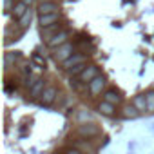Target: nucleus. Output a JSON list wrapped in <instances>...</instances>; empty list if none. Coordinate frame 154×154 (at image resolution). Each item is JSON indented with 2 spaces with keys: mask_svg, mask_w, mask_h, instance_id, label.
Returning <instances> with one entry per match:
<instances>
[{
  "mask_svg": "<svg viewBox=\"0 0 154 154\" xmlns=\"http://www.w3.org/2000/svg\"><path fill=\"white\" fill-rule=\"evenodd\" d=\"M69 36H71V33L63 29V31H60L58 35H54L53 38H49L45 44H47V47H51V49H56V47H60V45L67 44V42H69Z\"/></svg>",
  "mask_w": 154,
  "mask_h": 154,
  "instance_id": "nucleus-4",
  "label": "nucleus"
},
{
  "mask_svg": "<svg viewBox=\"0 0 154 154\" xmlns=\"http://www.w3.org/2000/svg\"><path fill=\"white\" fill-rule=\"evenodd\" d=\"M36 11H38V17H42V15L60 13V8H58V4H56V2H42V4H38Z\"/></svg>",
  "mask_w": 154,
  "mask_h": 154,
  "instance_id": "nucleus-6",
  "label": "nucleus"
},
{
  "mask_svg": "<svg viewBox=\"0 0 154 154\" xmlns=\"http://www.w3.org/2000/svg\"><path fill=\"white\" fill-rule=\"evenodd\" d=\"M27 9H29V8H27V6H26L24 2H20V0H18L11 15H13V18H15V20H20V18H22V17H24V15L27 13Z\"/></svg>",
  "mask_w": 154,
  "mask_h": 154,
  "instance_id": "nucleus-15",
  "label": "nucleus"
},
{
  "mask_svg": "<svg viewBox=\"0 0 154 154\" xmlns=\"http://www.w3.org/2000/svg\"><path fill=\"white\" fill-rule=\"evenodd\" d=\"M31 20H33V9L29 8L27 9V13L18 20V29H22V31H26L27 27H29V24H31Z\"/></svg>",
  "mask_w": 154,
  "mask_h": 154,
  "instance_id": "nucleus-16",
  "label": "nucleus"
},
{
  "mask_svg": "<svg viewBox=\"0 0 154 154\" xmlns=\"http://www.w3.org/2000/svg\"><path fill=\"white\" fill-rule=\"evenodd\" d=\"M98 112L100 114H103V116H114L116 114V105H112V103H107V102H102L100 105H98Z\"/></svg>",
  "mask_w": 154,
  "mask_h": 154,
  "instance_id": "nucleus-13",
  "label": "nucleus"
},
{
  "mask_svg": "<svg viewBox=\"0 0 154 154\" xmlns=\"http://www.w3.org/2000/svg\"><path fill=\"white\" fill-rule=\"evenodd\" d=\"M56 96H58L56 87L47 85V87H45V91H44V94L40 96V103H42V105H53V103H54V100H56Z\"/></svg>",
  "mask_w": 154,
  "mask_h": 154,
  "instance_id": "nucleus-5",
  "label": "nucleus"
},
{
  "mask_svg": "<svg viewBox=\"0 0 154 154\" xmlns=\"http://www.w3.org/2000/svg\"><path fill=\"white\" fill-rule=\"evenodd\" d=\"M17 60H18V54L17 53H6V67H11Z\"/></svg>",
  "mask_w": 154,
  "mask_h": 154,
  "instance_id": "nucleus-20",
  "label": "nucleus"
},
{
  "mask_svg": "<svg viewBox=\"0 0 154 154\" xmlns=\"http://www.w3.org/2000/svg\"><path fill=\"white\" fill-rule=\"evenodd\" d=\"M103 102L112 103V105H118V103L122 102V96H120V93H118L116 89H109V91L103 93Z\"/></svg>",
  "mask_w": 154,
  "mask_h": 154,
  "instance_id": "nucleus-11",
  "label": "nucleus"
},
{
  "mask_svg": "<svg viewBox=\"0 0 154 154\" xmlns=\"http://www.w3.org/2000/svg\"><path fill=\"white\" fill-rule=\"evenodd\" d=\"M147 112H154V91L147 93Z\"/></svg>",
  "mask_w": 154,
  "mask_h": 154,
  "instance_id": "nucleus-19",
  "label": "nucleus"
},
{
  "mask_svg": "<svg viewBox=\"0 0 154 154\" xmlns=\"http://www.w3.org/2000/svg\"><path fill=\"white\" fill-rule=\"evenodd\" d=\"M45 82L42 80V78H38V82L33 85V87H29V94H31V98H40L42 94H44V91H45Z\"/></svg>",
  "mask_w": 154,
  "mask_h": 154,
  "instance_id": "nucleus-10",
  "label": "nucleus"
},
{
  "mask_svg": "<svg viewBox=\"0 0 154 154\" xmlns=\"http://www.w3.org/2000/svg\"><path fill=\"white\" fill-rule=\"evenodd\" d=\"M60 20V13H53V15H42L38 17V26L40 27H49L53 24H58Z\"/></svg>",
  "mask_w": 154,
  "mask_h": 154,
  "instance_id": "nucleus-9",
  "label": "nucleus"
},
{
  "mask_svg": "<svg viewBox=\"0 0 154 154\" xmlns=\"http://www.w3.org/2000/svg\"><path fill=\"white\" fill-rule=\"evenodd\" d=\"M60 31H63L60 22H58V24H53V26H49V27H40V35L45 38V42H47L49 38H53L54 35H58Z\"/></svg>",
  "mask_w": 154,
  "mask_h": 154,
  "instance_id": "nucleus-8",
  "label": "nucleus"
},
{
  "mask_svg": "<svg viewBox=\"0 0 154 154\" xmlns=\"http://www.w3.org/2000/svg\"><path fill=\"white\" fill-rule=\"evenodd\" d=\"M33 63H36L40 69H45V67H47V65H45V60H44L40 54H36V53L33 54Z\"/></svg>",
  "mask_w": 154,
  "mask_h": 154,
  "instance_id": "nucleus-21",
  "label": "nucleus"
},
{
  "mask_svg": "<svg viewBox=\"0 0 154 154\" xmlns=\"http://www.w3.org/2000/svg\"><path fill=\"white\" fill-rule=\"evenodd\" d=\"M98 76H100V67L98 65H87L85 67V71L78 76V82H82V84H91L94 78H98Z\"/></svg>",
  "mask_w": 154,
  "mask_h": 154,
  "instance_id": "nucleus-2",
  "label": "nucleus"
},
{
  "mask_svg": "<svg viewBox=\"0 0 154 154\" xmlns=\"http://www.w3.org/2000/svg\"><path fill=\"white\" fill-rule=\"evenodd\" d=\"M63 154H84L82 150H78V149H74V147H71V149H67Z\"/></svg>",
  "mask_w": 154,
  "mask_h": 154,
  "instance_id": "nucleus-23",
  "label": "nucleus"
},
{
  "mask_svg": "<svg viewBox=\"0 0 154 154\" xmlns=\"http://www.w3.org/2000/svg\"><path fill=\"white\" fill-rule=\"evenodd\" d=\"M4 6H6V13H13V9H15V2L13 0H4Z\"/></svg>",
  "mask_w": 154,
  "mask_h": 154,
  "instance_id": "nucleus-22",
  "label": "nucleus"
},
{
  "mask_svg": "<svg viewBox=\"0 0 154 154\" xmlns=\"http://www.w3.org/2000/svg\"><path fill=\"white\" fill-rule=\"evenodd\" d=\"M85 60H87V54H84V53H74L72 56H69V58L62 63V69L69 71V69H72V67H76V65L85 63Z\"/></svg>",
  "mask_w": 154,
  "mask_h": 154,
  "instance_id": "nucleus-3",
  "label": "nucleus"
},
{
  "mask_svg": "<svg viewBox=\"0 0 154 154\" xmlns=\"http://www.w3.org/2000/svg\"><path fill=\"white\" fill-rule=\"evenodd\" d=\"M85 67H87L85 63H82V65H76V67L69 69V71H67V74H69V76H80V74L85 71Z\"/></svg>",
  "mask_w": 154,
  "mask_h": 154,
  "instance_id": "nucleus-18",
  "label": "nucleus"
},
{
  "mask_svg": "<svg viewBox=\"0 0 154 154\" xmlns=\"http://www.w3.org/2000/svg\"><path fill=\"white\" fill-rule=\"evenodd\" d=\"M42 2H54V0H40V4H42Z\"/></svg>",
  "mask_w": 154,
  "mask_h": 154,
  "instance_id": "nucleus-25",
  "label": "nucleus"
},
{
  "mask_svg": "<svg viewBox=\"0 0 154 154\" xmlns=\"http://www.w3.org/2000/svg\"><path fill=\"white\" fill-rule=\"evenodd\" d=\"M20 2H24L27 8H31V6H33V0H20Z\"/></svg>",
  "mask_w": 154,
  "mask_h": 154,
  "instance_id": "nucleus-24",
  "label": "nucleus"
},
{
  "mask_svg": "<svg viewBox=\"0 0 154 154\" xmlns=\"http://www.w3.org/2000/svg\"><path fill=\"white\" fill-rule=\"evenodd\" d=\"M105 78L103 76H98V78H94L91 84H89V93L93 94V96H96V94H100L103 89H105Z\"/></svg>",
  "mask_w": 154,
  "mask_h": 154,
  "instance_id": "nucleus-7",
  "label": "nucleus"
},
{
  "mask_svg": "<svg viewBox=\"0 0 154 154\" xmlns=\"http://www.w3.org/2000/svg\"><path fill=\"white\" fill-rule=\"evenodd\" d=\"M138 116H140V111H138L134 105H127V107H123L122 118H125V120H131V118H138Z\"/></svg>",
  "mask_w": 154,
  "mask_h": 154,
  "instance_id": "nucleus-17",
  "label": "nucleus"
},
{
  "mask_svg": "<svg viewBox=\"0 0 154 154\" xmlns=\"http://www.w3.org/2000/svg\"><path fill=\"white\" fill-rule=\"evenodd\" d=\"M78 134H82V136H87V138H91V136H96L98 134V127L96 125H93V123H84V125H80L78 127Z\"/></svg>",
  "mask_w": 154,
  "mask_h": 154,
  "instance_id": "nucleus-12",
  "label": "nucleus"
},
{
  "mask_svg": "<svg viewBox=\"0 0 154 154\" xmlns=\"http://www.w3.org/2000/svg\"><path fill=\"white\" fill-rule=\"evenodd\" d=\"M72 54H74V45H72L71 42H67V44H63V45L53 49V58H54L56 62H60V63H63V62H65L69 56H72Z\"/></svg>",
  "mask_w": 154,
  "mask_h": 154,
  "instance_id": "nucleus-1",
  "label": "nucleus"
},
{
  "mask_svg": "<svg viewBox=\"0 0 154 154\" xmlns=\"http://www.w3.org/2000/svg\"><path fill=\"white\" fill-rule=\"evenodd\" d=\"M132 105L140 111V114L141 112H147V96L145 94H140V96H134V100H132Z\"/></svg>",
  "mask_w": 154,
  "mask_h": 154,
  "instance_id": "nucleus-14",
  "label": "nucleus"
}]
</instances>
